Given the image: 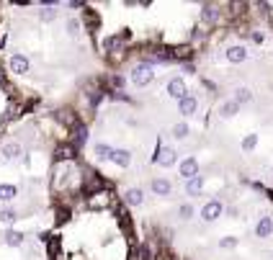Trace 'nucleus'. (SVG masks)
Returning <instances> with one entry per match:
<instances>
[{
    "label": "nucleus",
    "mask_w": 273,
    "mask_h": 260,
    "mask_svg": "<svg viewBox=\"0 0 273 260\" xmlns=\"http://www.w3.org/2000/svg\"><path fill=\"white\" fill-rule=\"evenodd\" d=\"M152 162H155V165H160V167H173V165L178 162L175 147H168V144H160V142H157L155 155H152Z\"/></svg>",
    "instance_id": "2"
},
{
    "label": "nucleus",
    "mask_w": 273,
    "mask_h": 260,
    "mask_svg": "<svg viewBox=\"0 0 273 260\" xmlns=\"http://www.w3.org/2000/svg\"><path fill=\"white\" fill-rule=\"evenodd\" d=\"M124 203H127V206H142V203H144V191L139 186L127 188V191H124Z\"/></svg>",
    "instance_id": "14"
},
{
    "label": "nucleus",
    "mask_w": 273,
    "mask_h": 260,
    "mask_svg": "<svg viewBox=\"0 0 273 260\" xmlns=\"http://www.w3.org/2000/svg\"><path fill=\"white\" fill-rule=\"evenodd\" d=\"M111 152H113V147H108V144H103V142L93 144V157H96V162H108V160H111Z\"/></svg>",
    "instance_id": "17"
},
{
    "label": "nucleus",
    "mask_w": 273,
    "mask_h": 260,
    "mask_svg": "<svg viewBox=\"0 0 273 260\" xmlns=\"http://www.w3.org/2000/svg\"><path fill=\"white\" fill-rule=\"evenodd\" d=\"M77 31H80V24H77L75 18H67V33H72V36H75Z\"/></svg>",
    "instance_id": "34"
},
{
    "label": "nucleus",
    "mask_w": 273,
    "mask_h": 260,
    "mask_svg": "<svg viewBox=\"0 0 273 260\" xmlns=\"http://www.w3.org/2000/svg\"><path fill=\"white\" fill-rule=\"evenodd\" d=\"M178 175L183 178V180H191V178L201 175V173H199V160H196V157H193V155L183 157V160L178 162Z\"/></svg>",
    "instance_id": "6"
},
{
    "label": "nucleus",
    "mask_w": 273,
    "mask_h": 260,
    "mask_svg": "<svg viewBox=\"0 0 273 260\" xmlns=\"http://www.w3.org/2000/svg\"><path fill=\"white\" fill-rule=\"evenodd\" d=\"M57 16H60V13H57V8H41L39 10V21H41V24H54Z\"/></svg>",
    "instance_id": "28"
},
{
    "label": "nucleus",
    "mask_w": 273,
    "mask_h": 260,
    "mask_svg": "<svg viewBox=\"0 0 273 260\" xmlns=\"http://www.w3.org/2000/svg\"><path fill=\"white\" fill-rule=\"evenodd\" d=\"M255 147H258V134H247L242 139V152H253Z\"/></svg>",
    "instance_id": "31"
},
{
    "label": "nucleus",
    "mask_w": 273,
    "mask_h": 260,
    "mask_svg": "<svg viewBox=\"0 0 273 260\" xmlns=\"http://www.w3.org/2000/svg\"><path fill=\"white\" fill-rule=\"evenodd\" d=\"M8 70H10V75H29L31 62H29L26 54H10V60H8Z\"/></svg>",
    "instance_id": "7"
},
{
    "label": "nucleus",
    "mask_w": 273,
    "mask_h": 260,
    "mask_svg": "<svg viewBox=\"0 0 273 260\" xmlns=\"http://www.w3.org/2000/svg\"><path fill=\"white\" fill-rule=\"evenodd\" d=\"M75 147H77V150H80V147L88 142V129H85V124L80 121V124H77V127H72V139H70Z\"/></svg>",
    "instance_id": "18"
},
{
    "label": "nucleus",
    "mask_w": 273,
    "mask_h": 260,
    "mask_svg": "<svg viewBox=\"0 0 273 260\" xmlns=\"http://www.w3.org/2000/svg\"><path fill=\"white\" fill-rule=\"evenodd\" d=\"M237 245V237H222L219 240V247H224V250H230V247Z\"/></svg>",
    "instance_id": "33"
},
{
    "label": "nucleus",
    "mask_w": 273,
    "mask_h": 260,
    "mask_svg": "<svg viewBox=\"0 0 273 260\" xmlns=\"http://www.w3.org/2000/svg\"><path fill=\"white\" fill-rule=\"evenodd\" d=\"M222 214H224V203H222L219 198H211V201H206V203L201 206V219L206 222V224L217 222Z\"/></svg>",
    "instance_id": "4"
},
{
    "label": "nucleus",
    "mask_w": 273,
    "mask_h": 260,
    "mask_svg": "<svg viewBox=\"0 0 273 260\" xmlns=\"http://www.w3.org/2000/svg\"><path fill=\"white\" fill-rule=\"evenodd\" d=\"M85 203H88V209H96V211L108 209V206H113V194L108 188H103V191H98V194H93V196H85Z\"/></svg>",
    "instance_id": "3"
},
{
    "label": "nucleus",
    "mask_w": 273,
    "mask_h": 260,
    "mask_svg": "<svg viewBox=\"0 0 273 260\" xmlns=\"http://www.w3.org/2000/svg\"><path fill=\"white\" fill-rule=\"evenodd\" d=\"M3 240H5V245H10V247H21L24 245V232H18V229H8L5 234H3Z\"/></svg>",
    "instance_id": "21"
},
{
    "label": "nucleus",
    "mask_w": 273,
    "mask_h": 260,
    "mask_svg": "<svg viewBox=\"0 0 273 260\" xmlns=\"http://www.w3.org/2000/svg\"><path fill=\"white\" fill-rule=\"evenodd\" d=\"M165 90H168V96L173 98V100H178V103H180V100H183L186 96H191V93H188V85H186L183 77H170L168 85H165Z\"/></svg>",
    "instance_id": "5"
},
{
    "label": "nucleus",
    "mask_w": 273,
    "mask_h": 260,
    "mask_svg": "<svg viewBox=\"0 0 273 260\" xmlns=\"http://www.w3.org/2000/svg\"><path fill=\"white\" fill-rule=\"evenodd\" d=\"M75 157H77V147L72 142H62L54 150V162H72Z\"/></svg>",
    "instance_id": "9"
},
{
    "label": "nucleus",
    "mask_w": 273,
    "mask_h": 260,
    "mask_svg": "<svg viewBox=\"0 0 273 260\" xmlns=\"http://www.w3.org/2000/svg\"><path fill=\"white\" fill-rule=\"evenodd\" d=\"M21 155H24V147H21V142H8V144H3V157H5V160H18Z\"/></svg>",
    "instance_id": "19"
},
{
    "label": "nucleus",
    "mask_w": 273,
    "mask_h": 260,
    "mask_svg": "<svg viewBox=\"0 0 273 260\" xmlns=\"http://www.w3.org/2000/svg\"><path fill=\"white\" fill-rule=\"evenodd\" d=\"M83 18H85V26H88L90 31H96V29L101 26V16L96 13V10H90V8L83 10Z\"/></svg>",
    "instance_id": "25"
},
{
    "label": "nucleus",
    "mask_w": 273,
    "mask_h": 260,
    "mask_svg": "<svg viewBox=\"0 0 273 260\" xmlns=\"http://www.w3.org/2000/svg\"><path fill=\"white\" fill-rule=\"evenodd\" d=\"M178 114L186 116V119L196 116V114H199V98H196V96H186V98L178 103Z\"/></svg>",
    "instance_id": "11"
},
{
    "label": "nucleus",
    "mask_w": 273,
    "mask_h": 260,
    "mask_svg": "<svg viewBox=\"0 0 273 260\" xmlns=\"http://www.w3.org/2000/svg\"><path fill=\"white\" fill-rule=\"evenodd\" d=\"M54 119H57V121H62L65 127H70V129L80 124V119H77V114H72L70 108H60V111H57V114H54Z\"/></svg>",
    "instance_id": "16"
},
{
    "label": "nucleus",
    "mask_w": 273,
    "mask_h": 260,
    "mask_svg": "<svg viewBox=\"0 0 273 260\" xmlns=\"http://www.w3.org/2000/svg\"><path fill=\"white\" fill-rule=\"evenodd\" d=\"M201 191H204V175H196V178L186 180V194L188 196H199Z\"/></svg>",
    "instance_id": "22"
},
{
    "label": "nucleus",
    "mask_w": 273,
    "mask_h": 260,
    "mask_svg": "<svg viewBox=\"0 0 273 260\" xmlns=\"http://www.w3.org/2000/svg\"><path fill=\"white\" fill-rule=\"evenodd\" d=\"M273 234V217H260L258 224H255V237H260V240H268V237Z\"/></svg>",
    "instance_id": "13"
},
{
    "label": "nucleus",
    "mask_w": 273,
    "mask_h": 260,
    "mask_svg": "<svg viewBox=\"0 0 273 260\" xmlns=\"http://www.w3.org/2000/svg\"><path fill=\"white\" fill-rule=\"evenodd\" d=\"M150 188H152V194L160 196V198H168L170 194H173V183H170L168 178H152Z\"/></svg>",
    "instance_id": "12"
},
{
    "label": "nucleus",
    "mask_w": 273,
    "mask_h": 260,
    "mask_svg": "<svg viewBox=\"0 0 273 260\" xmlns=\"http://www.w3.org/2000/svg\"><path fill=\"white\" fill-rule=\"evenodd\" d=\"M124 57H127V49H121V52H111V54H108V62H121Z\"/></svg>",
    "instance_id": "35"
},
{
    "label": "nucleus",
    "mask_w": 273,
    "mask_h": 260,
    "mask_svg": "<svg viewBox=\"0 0 273 260\" xmlns=\"http://www.w3.org/2000/svg\"><path fill=\"white\" fill-rule=\"evenodd\" d=\"M188 134H191V127H188L186 121H180V124H175V127H173V137L175 139H186Z\"/></svg>",
    "instance_id": "30"
},
{
    "label": "nucleus",
    "mask_w": 273,
    "mask_h": 260,
    "mask_svg": "<svg viewBox=\"0 0 273 260\" xmlns=\"http://www.w3.org/2000/svg\"><path fill=\"white\" fill-rule=\"evenodd\" d=\"M111 162H113V165H119V167H129V165H132V152H129V150H124V147H113Z\"/></svg>",
    "instance_id": "15"
},
{
    "label": "nucleus",
    "mask_w": 273,
    "mask_h": 260,
    "mask_svg": "<svg viewBox=\"0 0 273 260\" xmlns=\"http://www.w3.org/2000/svg\"><path fill=\"white\" fill-rule=\"evenodd\" d=\"M108 85H111V96H113V93H124V85H127V80H124V77L116 72V75L108 77Z\"/></svg>",
    "instance_id": "26"
},
{
    "label": "nucleus",
    "mask_w": 273,
    "mask_h": 260,
    "mask_svg": "<svg viewBox=\"0 0 273 260\" xmlns=\"http://www.w3.org/2000/svg\"><path fill=\"white\" fill-rule=\"evenodd\" d=\"M18 116V106H5V114H3V121H10V119H16Z\"/></svg>",
    "instance_id": "32"
},
{
    "label": "nucleus",
    "mask_w": 273,
    "mask_h": 260,
    "mask_svg": "<svg viewBox=\"0 0 273 260\" xmlns=\"http://www.w3.org/2000/svg\"><path fill=\"white\" fill-rule=\"evenodd\" d=\"M235 114H240V106H237L235 100H224V103L219 106V116L222 119H232Z\"/></svg>",
    "instance_id": "24"
},
{
    "label": "nucleus",
    "mask_w": 273,
    "mask_h": 260,
    "mask_svg": "<svg viewBox=\"0 0 273 260\" xmlns=\"http://www.w3.org/2000/svg\"><path fill=\"white\" fill-rule=\"evenodd\" d=\"M232 100H235V103L237 106H245V103H250V100H253V90H250V88H237L235 90V96H232Z\"/></svg>",
    "instance_id": "23"
},
{
    "label": "nucleus",
    "mask_w": 273,
    "mask_h": 260,
    "mask_svg": "<svg viewBox=\"0 0 273 260\" xmlns=\"http://www.w3.org/2000/svg\"><path fill=\"white\" fill-rule=\"evenodd\" d=\"M224 57L230 65H242L247 60V47H242V44H232V47H227Z\"/></svg>",
    "instance_id": "10"
},
{
    "label": "nucleus",
    "mask_w": 273,
    "mask_h": 260,
    "mask_svg": "<svg viewBox=\"0 0 273 260\" xmlns=\"http://www.w3.org/2000/svg\"><path fill=\"white\" fill-rule=\"evenodd\" d=\"M18 219V211L13 206H5V209H0V222L3 224H13Z\"/></svg>",
    "instance_id": "29"
},
{
    "label": "nucleus",
    "mask_w": 273,
    "mask_h": 260,
    "mask_svg": "<svg viewBox=\"0 0 273 260\" xmlns=\"http://www.w3.org/2000/svg\"><path fill=\"white\" fill-rule=\"evenodd\" d=\"M16 196H18V186H13V183H0V201H3V203L16 201Z\"/></svg>",
    "instance_id": "20"
},
{
    "label": "nucleus",
    "mask_w": 273,
    "mask_h": 260,
    "mask_svg": "<svg viewBox=\"0 0 273 260\" xmlns=\"http://www.w3.org/2000/svg\"><path fill=\"white\" fill-rule=\"evenodd\" d=\"M129 80L134 88H147L152 80H155V67L147 65V62H136L129 72Z\"/></svg>",
    "instance_id": "1"
},
{
    "label": "nucleus",
    "mask_w": 273,
    "mask_h": 260,
    "mask_svg": "<svg viewBox=\"0 0 273 260\" xmlns=\"http://www.w3.org/2000/svg\"><path fill=\"white\" fill-rule=\"evenodd\" d=\"M67 5H70L72 10H75V8H83V10L88 8V3H85V0H70V3H67Z\"/></svg>",
    "instance_id": "36"
},
{
    "label": "nucleus",
    "mask_w": 273,
    "mask_h": 260,
    "mask_svg": "<svg viewBox=\"0 0 273 260\" xmlns=\"http://www.w3.org/2000/svg\"><path fill=\"white\" fill-rule=\"evenodd\" d=\"M201 24H206V26H214V24H219V18H222V10L219 5H214V3H204L201 5Z\"/></svg>",
    "instance_id": "8"
},
{
    "label": "nucleus",
    "mask_w": 273,
    "mask_h": 260,
    "mask_svg": "<svg viewBox=\"0 0 273 260\" xmlns=\"http://www.w3.org/2000/svg\"><path fill=\"white\" fill-rule=\"evenodd\" d=\"M193 214H196V209H193V203H180V206H178V219H180V222H188V219H193Z\"/></svg>",
    "instance_id": "27"
},
{
    "label": "nucleus",
    "mask_w": 273,
    "mask_h": 260,
    "mask_svg": "<svg viewBox=\"0 0 273 260\" xmlns=\"http://www.w3.org/2000/svg\"><path fill=\"white\" fill-rule=\"evenodd\" d=\"M250 39H253L255 44H260V41H263V33H260V31H253V33H250Z\"/></svg>",
    "instance_id": "37"
}]
</instances>
